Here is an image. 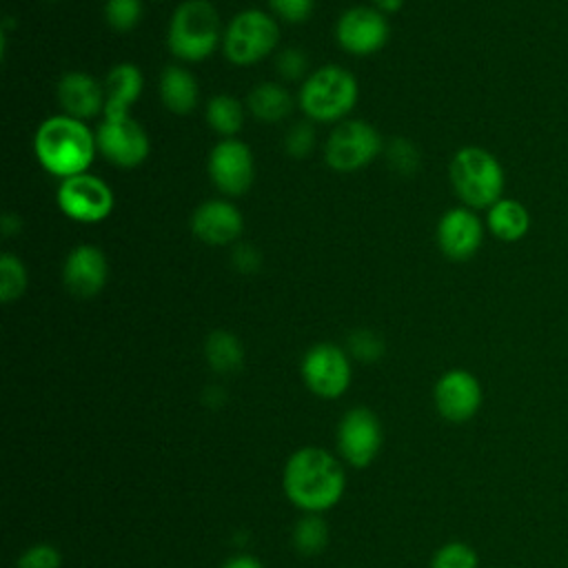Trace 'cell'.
<instances>
[{"label":"cell","mask_w":568,"mask_h":568,"mask_svg":"<svg viewBox=\"0 0 568 568\" xmlns=\"http://www.w3.org/2000/svg\"><path fill=\"white\" fill-rule=\"evenodd\" d=\"M284 490L297 508L322 513L339 501L344 470L328 450L315 446L300 448L284 466Z\"/></svg>","instance_id":"cell-1"},{"label":"cell","mask_w":568,"mask_h":568,"mask_svg":"<svg viewBox=\"0 0 568 568\" xmlns=\"http://www.w3.org/2000/svg\"><path fill=\"white\" fill-rule=\"evenodd\" d=\"M33 153L47 173L67 180L71 175L87 173L91 166L98 153L95 133L84 120L67 113L51 115L33 135Z\"/></svg>","instance_id":"cell-2"},{"label":"cell","mask_w":568,"mask_h":568,"mask_svg":"<svg viewBox=\"0 0 568 568\" xmlns=\"http://www.w3.org/2000/svg\"><path fill=\"white\" fill-rule=\"evenodd\" d=\"M222 36L217 9L209 0H184L171 13L166 47L182 62H200L222 47Z\"/></svg>","instance_id":"cell-3"},{"label":"cell","mask_w":568,"mask_h":568,"mask_svg":"<svg viewBox=\"0 0 568 568\" xmlns=\"http://www.w3.org/2000/svg\"><path fill=\"white\" fill-rule=\"evenodd\" d=\"M359 87L355 75L337 64H324L304 78L300 109L313 122H342L355 109Z\"/></svg>","instance_id":"cell-4"},{"label":"cell","mask_w":568,"mask_h":568,"mask_svg":"<svg viewBox=\"0 0 568 568\" xmlns=\"http://www.w3.org/2000/svg\"><path fill=\"white\" fill-rule=\"evenodd\" d=\"M455 195L468 209H490L501 200L504 169L499 160L481 146H462L448 166Z\"/></svg>","instance_id":"cell-5"},{"label":"cell","mask_w":568,"mask_h":568,"mask_svg":"<svg viewBox=\"0 0 568 568\" xmlns=\"http://www.w3.org/2000/svg\"><path fill=\"white\" fill-rule=\"evenodd\" d=\"M280 42L277 20L262 9H244L224 27L222 51L235 67H251L264 60Z\"/></svg>","instance_id":"cell-6"},{"label":"cell","mask_w":568,"mask_h":568,"mask_svg":"<svg viewBox=\"0 0 568 568\" xmlns=\"http://www.w3.org/2000/svg\"><path fill=\"white\" fill-rule=\"evenodd\" d=\"M382 153L379 131L364 120H342L328 133L324 160L337 173H353L371 164Z\"/></svg>","instance_id":"cell-7"},{"label":"cell","mask_w":568,"mask_h":568,"mask_svg":"<svg viewBox=\"0 0 568 568\" xmlns=\"http://www.w3.org/2000/svg\"><path fill=\"white\" fill-rule=\"evenodd\" d=\"M55 200L60 211L80 224L102 222L111 215L115 204L111 186L89 171L62 180Z\"/></svg>","instance_id":"cell-8"},{"label":"cell","mask_w":568,"mask_h":568,"mask_svg":"<svg viewBox=\"0 0 568 568\" xmlns=\"http://www.w3.org/2000/svg\"><path fill=\"white\" fill-rule=\"evenodd\" d=\"M98 153L120 169H135L151 151V142L140 122L126 118H102L95 131Z\"/></svg>","instance_id":"cell-9"},{"label":"cell","mask_w":568,"mask_h":568,"mask_svg":"<svg viewBox=\"0 0 568 568\" xmlns=\"http://www.w3.org/2000/svg\"><path fill=\"white\" fill-rule=\"evenodd\" d=\"M206 169L215 189L231 197L244 195L255 178L253 153L248 144L237 138H222L211 149Z\"/></svg>","instance_id":"cell-10"},{"label":"cell","mask_w":568,"mask_h":568,"mask_svg":"<svg viewBox=\"0 0 568 568\" xmlns=\"http://www.w3.org/2000/svg\"><path fill=\"white\" fill-rule=\"evenodd\" d=\"M302 377L317 397H339L351 384V359L335 344H315L302 359Z\"/></svg>","instance_id":"cell-11"},{"label":"cell","mask_w":568,"mask_h":568,"mask_svg":"<svg viewBox=\"0 0 568 568\" xmlns=\"http://www.w3.org/2000/svg\"><path fill=\"white\" fill-rule=\"evenodd\" d=\"M390 27L382 11L375 7H351L346 9L337 24H335V38L339 47L353 55H371L379 51L388 40Z\"/></svg>","instance_id":"cell-12"},{"label":"cell","mask_w":568,"mask_h":568,"mask_svg":"<svg viewBox=\"0 0 568 568\" xmlns=\"http://www.w3.org/2000/svg\"><path fill=\"white\" fill-rule=\"evenodd\" d=\"M382 444V428L379 422L375 417L373 410L359 406V408H351L337 428V446L342 457L357 466L364 468L368 466Z\"/></svg>","instance_id":"cell-13"},{"label":"cell","mask_w":568,"mask_h":568,"mask_svg":"<svg viewBox=\"0 0 568 568\" xmlns=\"http://www.w3.org/2000/svg\"><path fill=\"white\" fill-rule=\"evenodd\" d=\"M437 246L453 262L470 260L484 240L481 220L468 206H455L446 211L437 222Z\"/></svg>","instance_id":"cell-14"},{"label":"cell","mask_w":568,"mask_h":568,"mask_svg":"<svg viewBox=\"0 0 568 568\" xmlns=\"http://www.w3.org/2000/svg\"><path fill=\"white\" fill-rule=\"evenodd\" d=\"M435 406L448 422H466L481 406V386L477 377L464 368L444 373L435 384Z\"/></svg>","instance_id":"cell-15"},{"label":"cell","mask_w":568,"mask_h":568,"mask_svg":"<svg viewBox=\"0 0 568 568\" xmlns=\"http://www.w3.org/2000/svg\"><path fill=\"white\" fill-rule=\"evenodd\" d=\"M109 280L106 255L93 244H80L69 251L62 264V284L75 297L98 295Z\"/></svg>","instance_id":"cell-16"},{"label":"cell","mask_w":568,"mask_h":568,"mask_svg":"<svg viewBox=\"0 0 568 568\" xmlns=\"http://www.w3.org/2000/svg\"><path fill=\"white\" fill-rule=\"evenodd\" d=\"M193 235L209 246L233 244L244 231V217L226 200H206L191 215Z\"/></svg>","instance_id":"cell-17"},{"label":"cell","mask_w":568,"mask_h":568,"mask_svg":"<svg viewBox=\"0 0 568 568\" xmlns=\"http://www.w3.org/2000/svg\"><path fill=\"white\" fill-rule=\"evenodd\" d=\"M58 102L62 111L78 120H91L100 113H104L106 104V91L104 82L93 78L84 71H69L58 80L55 87Z\"/></svg>","instance_id":"cell-18"},{"label":"cell","mask_w":568,"mask_h":568,"mask_svg":"<svg viewBox=\"0 0 568 568\" xmlns=\"http://www.w3.org/2000/svg\"><path fill=\"white\" fill-rule=\"evenodd\" d=\"M144 87V78L140 67L133 62H120L115 64L106 78H104V91H106V104H104V118H126L131 106L138 102Z\"/></svg>","instance_id":"cell-19"},{"label":"cell","mask_w":568,"mask_h":568,"mask_svg":"<svg viewBox=\"0 0 568 568\" xmlns=\"http://www.w3.org/2000/svg\"><path fill=\"white\" fill-rule=\"evenodd\" d=\"M158 89H160L162 104L175 115H186L197 106V98H200L197 80L189 69L180 64L164 67Z\"/></svg>","instance_id":"cell-20"},{"label":"cell","mask_w":568,"mask_h":568,"mask_svg":"<svg viewBox=\"0 0 568 568\" xmlns=\"http://www.w3.org/2000/svg\"><path fill=\"white\" fill-rule=\"evenodd\" d=\"M248 111L257 122L275 124L293 111V98L280 82H260L248 91Z\"/></svg>","instance_id":"cell-21"},{"label":"cell","mask_w":568,"mask_h":568,"mask_svg":"<svg viewBox=\"0 0 568 568\" xmlns=\"http://www.w3.org/2000/svg\"><path fill=\"white\" fill-rule=\"evenodd\" d=\"M486 224L497 240L517 242L528 233L530 215L521 202L513 197H501L488 209Z\"/></svg>","instance_id":"cell-22"},{"label":"cell","mask_w":568,"mask_h":568,"mask_svg":"<svg viewBox=\"0 0 568 568\" xmlns=\"http://www.w3.org/2000/svg\"><path fill=\"white\" fill-rule=\"evenodd\" d=\"M206 124L222 138H235L244 126V106L229 93H217L209 98L204 111Z\"/></svg>","instance_id":"cell-23"},{"label":"cell","mask_w":568,"mask_h":568,"mask_svg":"<svg viewBox=\"0 0 568 568\" xmlns=\"http://www.w3.org/2000/svg\"><path fill=\"white\" fill-rule=\"evenodd\" d=\"M204 355L215 373H235L244 362V348L240 339L229 331H213L206 337Z\"/></svg>","instance_id":"cell-24"},{"label":"cell","mask_w":568,"mask_h":568,"mask_svg":"<svg viewBox=\"0 0 568 568\" xmlns=\"http://www.w3.org/2000/svg\"><path fill=\"white\" fill-rule=\"evenodd\" d=\"M328 539V528L324 519L315 513H308L295 524L293 530V544L302 555H317L324 550Z\"/></svg>","instance_id":"cell-25"},{"label":"cell","mask_w":568,"mask_h":568,"mask_svg":"<svg viewBox=\"0 0 568 568\" xmlns=\"http://www.w3.org/2000/svg\"><path fill=\"white\" fill-rule=\"evenodd\" d=\"M27 288V268L22 260L9 251L0 255V300L4 304L22 297Z\"/></svg>","instance_id":"cell-26"},{"label":"cell","mask_w":568,"mask_h":568,"mask_svg":"<svg viewBox=\"0 0 568 568\" xmlns=\"http://www.w3.org/2000/svg\"><path fill=\"white\" fill-rule=\"evenodd\" d=\"M104 20L118 33H129L142 20V0H106Z\"/></svg>","instance_id":"cell-27"},{"label":"cell","mask_w":568,"mask_h":568,"mask_svg":"<svg viewBox=\"0 0 568 568\" xmlns=\"http://www.w3.org/2000/svg\"><path fill=\"white\" fill-rule=\"evenodd\" d=\"M430 568H477V555L468 544L450 541L435 552Z\"/></svg>","instance_id":"cell-28"},{"label":"cell","mask_w":568,"mask_h":568,"mask_svg":"<svg viewBox=\"0 0 568 568\" xmlns=\"http://www.w3.org/2000/svg\"><path fill=\"white\" fill-rule=\"evenodd\" d=\"M386 160L393 166V171H397L402 175H410L419 166V151L413 142H408L404 138H395V140H390V144L386 149Z\"/></svg>","instance_id":"cell-29"},{"label":"cell","mask_w":568,"mask_h":568,"mask_svg":"<svg viewBox=\"0 0 568 568\" xmlns=\"http://www.w3.org/2000/svg\"><path fill=\"white\" fill-rule=\"evenodd\" d=\"M348 348L359 362H375L384 353V342L368 328H359L348 337Z\"/></svg>","instance_id":"cell-30"},{"label":"cell","mask_w":568,"mask_h":568,"mask_svg":"<svg viewBox=\"0 0 568 568\" xmlns=\"http://www.w3.org/2000/svg\"><path fill=\"white\" fill-rule=\"evenodd\" d=\"M315 129L308 122H297L284 138V149L291 158H306L315 149Z\"/></svg>","instance_id":"cell-31"},{"label":"cell","mask_w":568,"mask_h":568,"mask_svg":"<svg viewBox=\"0 0 568 568\" xmlns=\"http://www.w3.org/2000/svg\"><path fill=\"white\" fill-rule=\"evenodd\" d=\"M273 16L284 22H304L315 7V0H268Z\"/></svg>","instance_id":"cell-32"},{"label":"cell","mask_w":568,"mask_h":568,"mask_svg":"<svg viewBox=\"0 0 568 568\" xmlns=\"http://www.w3.org/2000/svg\"><path fill=\"white\" fill-rule=\"evenodd\" d=\"M275 69L284 80H300L308 69V60L300 49H284L275 58Z\"/></svg>","instance_id":"cell-33"},{"label":"cell","mask_w":568,"mask_h":568,"mask_svg":"<svg viewBox=\"0 0 568 568\" xmlns=\"http://www.w3.org/2000/svg\"><path fill=\"white\" fill-rule=\"evenodd\" d=\"M18 568H60V552L49 544H38L24 550Z\"/></svg>","instance_id":"cell-34"},{"label":"cell","mask_w":568,"mask_h":568,"mask_svg":"<svg viewBox=\"0 0 568 568\" xmlns=\"http://www.w3.org/2000/svg\"><path fill=\"white\" fill-rule=\"evenodd\" d=\"M233 266L240 271V273H255L262 264V255L255 246L251 244H237L233 248Z\"/></svg>","instance_id":"cell-35"},{"label":"cell","mask_w":568,"mask_h":568,"mask_svg":"<svg viewBox=\"0 0 568 568\" xmlns=\"http://www.w3.org/2000/svg\"><path fill=\"white\" fill-rule=\"evenodd\" d=\"M222 568H262V564L251 555H237V557H231L229 561H224Z\"/></svg>","instance_id":"cell-36"},{"label":"cell","mask_w":568,"mask_h":568,"mask_svg":"<svg viewBox=\"0 0 568 568\" xmlns=\"http://www.w3.org/2000/svg\"><path fill=\"white\" fill-rule=\"evenodd\" d=\"M0 229H2L4 235H13L16 231H20V217L13 215V213H4L2 222H0Z\"/></svg>","instance_id":"cell-37"},{"label":"cell","mask_w":568,"mask_h":568,"mask_svg":"<svg viewBox=\"0 0 568 568\" xmlns=\"http://www.w3.org/2000/svg\"><path fill=\"white\" fill-rule=\"evenodd\" d=\"M373 4L377 11H382L386 16V13H397L402 9L404 0H373Z\"/></svg>","instance_id":"cell-38"}]
</instances>
